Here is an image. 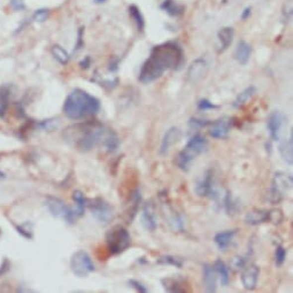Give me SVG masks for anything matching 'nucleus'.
I'll return each mask as SVG.
<instances>
[{
	"label": "nucleus",
	"mask_w": 293,
	"mask_h": 293,
	"mask_svg": "<svg viewBox=\"0 0 293 293\" xmlns=\"http://www.w3.org/2000/svg\"><path fill=\"white\" fill-rule=\"evenodd\" d=\"M236 234L237 230H226V231L218 232L214 236V243L219 247V250L226 251L232 245Z\"/></svg>",
	"instance_id": "19"
},
{
	"label": "nucleus",
	"mask_w": 293,
	"mask_h": 293,
	"mask_svg": "<svg viewBox=\"0 0 293 293\" xmlns=\"http://www.w3.org/2000/svg\"><path fill=\"white\" fill-rule=\"evenodd\" d=\"M256 92L255 86L250 85L247 86L246 89H244L241 91L240 93H238V96L234 99V101L232 102V106L234 108H240L246 104V102L250 100V99L254 96V93Z\"/></svg>",
	"instance_id": "28"
},
{
	"label": "nucleus",
	"mask_w": 293,
	"mask_h": 293,
	"mask_svg": "<svg viewBox=\"0 0 293 293\" xmlns=\"http://www.w3.org/2000/svg\"><path fill=\"white\" fill-rule=\"evenodd\" d=\"M128 284H129L131 288H134L135 290L138 291L139 293H147L148 292V289L146 288L144 284L141 283V282H139V281L129 280V281H128Z\"/></svg>",
	"instance_id": "44"
},
{
	"label": "nucleus",
	"mask_w": 293,
	"mask_h": 293,
	"mask_svg": "<svg viewBox=\"0 0 293 293\" xmlns=\"http://www.w3.org/2000/svg\"><path fill=\"white\" fill-rule=\"evenodd\" d=\"M280 153L283 160L289 166H292L293 163V134L290 133V137L282 143L280 145Z\"/></svg>",
	"instance_id": "24"
},
{
	"label": "nucleus",
	"mask_w": 293,
	"mask_h": 293,
	"mask_svg": "<svg viewBox=\"0 0 293 293\" xmlns=\"http://www.w3.org/2000/svg\"><path fill=\"white\" fill-rule=\"evenodd\" d=\"M208 142L201 135H196L188 142L176 157V164L183 171H189L190 166L198 156L207 151Z\"/></svg>",
	"instance_id": "4"
},
{
	"label": "nucleus",
	"mask_w": 293,
	"mask_h": 293,
	"mask_svg": "<svg viewBox=\"0 0 293 293\" xmlns=\"http://www.w3.org/2000/svg\"><path fill=\"white\" fill-rule=\"evenodd\" d=\"M259 275H260V268L256 265H250L245 267L240 276L241 284H243L245 290L247 291L255 290L256 285H258Z\"/></svg>",
	"instance_id": "16"
},
{
	"label": "nucleus",
	"mask_w": 293,
	"mask_h": 293,
	"mask_svg": "<svg viewBox=\"0 0 293 293\" xmlns=\"http://www.w3.org/2000/svg\"><path fill=\"white\" fill-rule=\"evenodd\" d=\"M282 220H283V214L281 210H270L269 211V222L274 224H280Z\"/></svg>",
	"instance_id": "43"
},
{
	"label": "nucleus",
	"mask_w": 293,
	"mask_h": 293,
	"mask_svg": "<svg viewBox=\"0 0 293 293\" xmlns=\"http://www.w3.org/2000/svg\"><path fill=\"white\" fill-rule=\"evenodd\" d=\"M266 222H269V211L253 210L245 215V223L247 225L255 226Z\"/></svg>",
	"instance_id": "21"
},
{
	"label": "nucleus",
	"mask_w": 293,
	"mask_h": 293,
	"mask_svg": "<svg viewBox=\"0 0 293 293\" xmlns=\"http://www.w3.org/2000/svg\"><path fill=\"white\" fill-rule=\"evenodd\" d=\"M100 107V100L97 97L82 89H75L66 98L64 113L69 120L78 121L98 114Z\"/></svg>",
	"instance_id": "3"
},
{
	"label": "nucleus",
	"mask_w": 293,
	"mask_h": 293,
	"mask_svg": "<svg viewBox=\"0 0 293 293\" xmlns=\"http://www.w3.org/2000/svg\"><path fill=\"white\" fill-rule=\"evenodd\" d=\"M250 16H251V7H247V8H245L243 10V13H241V20L243 21L247 20Z\"/></svg>",
	"instance_id": "48"
},
{
	"label": "nucleus",
	"mask_w": 293,
	"mask_h": 293,
	"mask_svg": "<svg viewBox=\"0 0 293 293\" xmlns=\"http://www.w3.org/2000/svg\"><path fill=\"white\" fill-rule=\"evenodd\" d=\"M106 244L109 253L119 255L130 246L131 236L123 225L117 224L106 232Z\"/></svg>",
	"instance_id": "5"
},
{
	"label": "nucleus",
	"mask_w": 293,
	"mask_h": 293,
	"mask_svg": "<svg viewBox=\"0 0 293 293\" xmlns=\"http://www.w3.org/2000/svg\"><path fill=\"white\" fill-rule=\"evenodd\" d=\"M87 206L90 208L91 214L99 223L107 224L114 220V208L102 198H94L93 200L87 201Z\"/></svg>",
	"instance_id": "8"
},
{
	"label": "nucleus",
	"mask_w": 293,
	"mask_h": 293,
	"mask_svg": "<svg viewBox=\"0 0 293 293\" xmlns=\"http://www.w3.org/2000/svg\"><path fill=\"white\" fill-rule=\"evenodd\" d=\"M233 35H234V31L231 27L222 28L221 30L218 32V40H219L218 53L219 54L225 52V51L229 49L230 45L232 44Z\"/></svg>",
	"instance_id": "20"
},
{
	"label": "nucleus",
	"mask_w": 293,
	"mask_h": 293,
	"mask_svg": "<svg viewBox=\"0 0 293 293\" xmlns=\"http://www.w3.org/2000/svg\"><path fill=\"white\" fill-rule=\"evenodd\" d=\"M162 283L164 290L167 292H173V293H181L184 292V283L183 281L178 280V278H171V277H166L161 281Z\"/></svg>",
	"instance_id": "27"
},
{
	"label": "nucleus",
	"mask_w": 293,
	"mask_h": 293,
	"mask_svg": "<svg viewBox=\"0 0 293 293\" xmlns=\"http://www.w3.org/2000/svg\"><path fill=\"white\" fill-rule=\"evenodd\" d=\"M251 54H252V47L250 44H247L245 40H240V42L237 44L233 57L237 60L238 64L241 66H245L247 65L248 61H250Z\"/></svg>",
	"instance_id": "22"
},
{
	"label": "nucleus",
	"mask_w": 293,
	"mask_h": 293,
	"mask_svg": "<svg viewBox=\"0 0 293 293\" xmlns=\"http://www.w3.org/2000/svg\"><path fill=\"white\" fill-rule=\"evenodd\" d=\"M9 96H10V87L8 85H3L0 89V117L5 119L9 106Z\"/></svg>",
	"instance_id": "31"
},
{
	"label": "nucleus",
	"mask_w": 293,
	"mask_h": 293,
	"mask_svg": "<svg viewBox=\"0 0 293 293\" xmlns=\"http://www.w3.org/2000/svg\"><path fill=\"white\" fill-rule=\"evenodd\" d=\"M288 251L287 248L278 245L276 247V252H275V263H276L277 267H282L284 265L285 260H287Z\"/></svg>",
	"instance_id": "37"
},
{
	"label": "nucleus",
	"mask_w": 293,
	"mask_h": 293,
	"mask_svg": "<svg viewBox=\"0 0 293 293\" xmlns=\"http://www.w3.org/2000/svg\"><path fill=\"white\" fill-rule=\"evenodd\" d=\"M141 222L145 230L149 232H154L157 228V216L156 207L153 200L146 201L143 206L141 214Z\"/></svg>",
	"instance_id": "12"
},
{
	"label": "nucleus",
	"mask_w": 293,
	"mask_h": 293,
	"mask_svg": "<svg viewBox=\"0 0 293 293\" xmlns=\"http://www.w3.org/2000/svg\"><path fill=\"white\" fill-rule=\"evenodd\" d=\"M203 281L206 292L213 293L216 291L218 277H216L214 267L211 266L210 263H204L203 265Z\"/></svg>",
	"instance_id": "18"
},
{
	"label": "nucleus",
	"mask_w": 293,
	"mask_h": 293,
	"mask_svg": "<svg viewBox=\"0 0 293 293\" xmlns=\"http://www.w3.org/2000/svg\"><path fill=\"white\" fill-rule=\"evenodd\" d=\"M9 267H10L9 262L7 261V260H5V261H3V265H2L1 267H0V275H2L3 272H7V270H8Z\"/></svg>",
	"instance_id": "49"
},
{
	"label": "nucleus",
	"mask_w": 293,
	"mask_h": 293,
	"mask_svg": "<svg viewBox=\"0 0 293 293\" xmlns=\"http://www.w3.org/2000/svg\"><path fill=\"white\" fill-rule=\"evenodd\" d=\"M293 178L291 174L285 171H276L272 179V186L269 190V201L274 205L280 204L292 189Z\"/></svg>",
	"instance_id": "6"
},
{
	"label": "nucleus",
	"mask_w": 293,
	"mask_h": 293,
	"mask_svg": "<svg viewBox=\"0 0 293 293\" xmlns=\"http://www.w3.org/2000/svg\"><path fill=\"white\" fill-rule=\"evenodd\" d=\"M182 137V131L179 130L177 127H170L166 133H164L162 141H161L160 148H159V154L160 155H166L171 146H174Z\"/></svg>",
	"instance_id": "17"
},
{
	"label": "nucleus",
	"mask_w": 293,
	"mask_h": 293,
	"mask_svg": "<svg viewBox=\"0 0 293 293\" xmlns=\"http://www.w3.org/2000/svg\"><path fill=\"white\" fill-rule=\"evenodd\" d=\"M283 16H284V20L287 22L292 19V0H289V2L284 5Z\"/></svg>",
	"instance_id": "45"
},
{
	"label": "nucleus",
	"mask_w": 293,
	"mask_h": 293,
	"mask_svg": "<svg viewBox=\"0 0 293 293\" xmlns=\"http://www.w3.org/2000/svg\"><path fill=\"white\" fill-rule=\"evenodd\" d=\"M71 269L76 277L85 278L96 270V266L89 253L80 250L73 254L71 259Z\"/></svg>",
	"instance_id": "7"
},
{
	"label": "nucleus",
	"mask_w": 293,
	"mask_h": 293,
	"mask_svg": "<svg viewBox=\"0 0 293 293\" xmlns=\"http://www.w3.org/2000/svg\"><path fill=\"white\" fill-rule=\"evenodd\" d=\"M130 201H131L130 208H129V211H128V213H127L128 216H129V218H128V221H129V222H128V223H130V221H133L135 216H136L137 212H138V208H139V204H141V201H142V195H141V191H139L138 189L133 193V195H131Z\"/></svg>",
	"instance_id": "32"
},
{
	"label": "nucleus",
	"mask_w": 293,
	"mask_h": 293,
	"mask_svg": "<svg viewBox=\"0 0 293 293\" xmlns=\"http://www.w3.org/2000/svg\"><path fill=\"white\" fill-rule=\"evenodd\" d=\"M15 228L17 230V232L22 234L24 238H27V239H32V225L30 223L27 222L22 225H16Z\"/></svg>",
	"instance_id": "39"
},
{
	"label": "nucleus",
	"mask_w": 293,
	"mask_h": 293,
	"mask_svg": "<svg viewBox=\"0 0 293 293\" xmlns=\"http://www.w3.org/2000/svg\"><path fill=\"white\" fill-rule=\"evenodd\" d=\"M198 111L200 112H206V111H213V109H218L219 106L215 105L212 102L211 100H208V99L204 98V99H200L199 101H198Z\"/></svg>",
	"instance_id": "38"
},
{
	"label": "nucleus",
	"mask_w": 293,
	"mask_h": 293,
	"mask_svg": "<svg viewBox=\"0 0 293 293\" xmlns=\"http://www.w3.org/2000/svg\"><path fill=\"white\" fill-rule=\"evenodd\" d=\"M82 36H83V28H80V30L78 31L77 45H76V47H77V49H80V46H82Z\"/></svg>",
	"instance_id": "50"
},
{
	"label": "nucleus",
	"mask_w": 293,
	"mask_h": 293,
	"mask_svg": "<svg viewBox=\"0 0 293 293\" xmlns=\"http://www.w3.org/2000/svg\"><path fill=\"white\" fill-rule=\"evenodd\" d=\"M51 53H52V56L58 62H60V64L64 66L67 65L69 60H71V56H69V53L60 45H53L52 49H51Z\"/></svg>",
	"instance_id": "35"
},
{
	"label": "nucleus",
	"mask_w": 293,
	"mask_h": 293,
	"mask_svg": "<svg viewBox=\"0 0 293 293\" xmlns=\"http://www.w3.org/2000/svg\"><path fill=\"white\" fill-rule=\"evenodd\" d=\"M105 1H106V0H94V2H96V3H102Z\"/></svg>",
	"instance_id": "51"
},
{
	"label": "nucleus",
	"mask_w": 293,
	"mask_h": 293,
	"mask_svg": "<svg viewBox=\"0 0 293 293\" xmlns=\"http://www.w3.org/2000/svg\"><path fill=\"white\" fill-rule=\"evenodd\" d=\"M129 14H130L131 19H133L135 23H136L138 31L142 32L145 28V20H144V16H143V14L141 12V9H139L136 5H131V6H129Z\"/></svg>",
	"instance_id": "34"
},
{
	"label": "nucleus",
	"mask_w": 293,
	"mask_h": 293,
	"mask_svg": "<svg viewBox=\"0 0 293 293\" xmlns=\"http://www.w3.org/2000/svg\"><path fill=\"white\" fill-rule=\"evenodd\" d=\"M120 138L117 136V134L115 131H113L111 129L107 130V133H106L104 139H102V143L101 145L104 146V148L106 151L109 152V153H113L115 152L117 148H119L120 146Z\"/></svg>",
	"instance_id": "25"
},
{
	"label": "nucleus",
	"mask_w": 293,
	"mask_h": 293,
	"mask_svg": "<svg viewBox=\"0 0 293 293\" xmlns=\"http://www.w3.org/2000/svg\"><path fill=\"white\" fill-rule=\"evenodd\" d=\"M92 82H96L98 85H100L102 87H105V89L107 90H114L115 87L119 85V78L115 77V78H102L100 75H98L96 73V75H94V77H92Z\"/></svg>",
	"instance_id": "36"
},
{
	"label": "nucleus",
	"mask_w": 293,
	"mask_h": 293,
	"mask_svg": "<svg viewBox=\"0 0 293 293\" xmlns=\"http://www.w3.org/2000/svg\"><path fill=\"white\" fill-rule=\"evenodd\" d=\"M210 68V64L205 58H198L190 65L188 69V79L190 82L196 84L206 75Z\"/></svg>",
	"instance_id": "15"
},
{
	"label": "nucleus",
	"mask_w": 293,
	"mask_h": 293,
	"mask_svg": "<svg viewBox=\"0 0 293 293\" xmlns=\"http://www.w3.org/2000/svg\"><path fill=\"white\" fill-rule=\"evenodd\" d=\"M213 267L216 272V275H219L220 276L222 287H224V288L228 287V285L230 284V274H229V268H228V266L225 265V262L219 259V260H216Z\"/></svg>",
	"instance_id": "26"
},
{
	"label": "nucleus",
	"mask_w": 293,
	"mask_h": 293,
	"mask_svg": "<svg viewBox=\"0 0 293 293\" xmlns=\"http://www.w3.org/2000/svg\"><path fill=\"white\" fill-rule=\"evenodd\" d=\"M3 177H5V175H3V174L1 173V171H0V178H3Z\"/></svg>",
	"instance_id": "52"
},
{
	"label": "nucleus",
	"mask_w": 293,
	"mask_h": 293,
	"mask_svg": "<svg viewBox=\"0 0 293 293\" xmlns=\"http://www.w3.org/2000/svg\"><path fill=\"white\" fill-rule=\"evenodd\" d=\"M107 130V128L99 121H86L69 127L66 130L65 137L78 151L87 152L94 146L101 144Z\"/></svg>",
	"instance_id": "2"
},
{
	"label": "nucleus",
	"mask_w": 293,
	"mask_h": 293,
	"mask_svg": "<svg viewBox=\"0 0 293 293\" xmlns=\"http://www.w3.org/2000/svg\"><path fill=\"white\" fill-rule=\"evenodd\" d=\"M223 206H224L226 214L231 216L237 214L238 212L241 210V205L239 203V200H238L237 198H234L230 191L226 192L224 197H223Z\"/></svg>",
	"instance_id": "23"
},
{
	"label": "nucleus",
	"mask_w": 293,
	"mask_h": 293,
	"mask_svg": "<svg viewBox=\"0 0 293 293\" xmlns=\"http://www.w3.org/2000/svg\"><path fill=\"white\" fill-rule=\"evenodd\" d=\"M46 207L51 214L54 218L62 219L65 222H67L68 224H74L76 221V215L74 210H72L71 207H68L64 201L56 197H47L46 199Z\"/></svg>",
	"instance_id": "9"
},
{
	"label": "nucleus",
	"mask_w": 293,
	"mask_h": 293,
	"mask_svg": "<svg viewBox=\"0 0 293 293\" xmlns=\"http://www.w3.org/2000/svg\"><path fill=\"white\" fill-rule=\"evenodd\" d=\"M211 122L207 120H201V119H197V117H192L189 121V126L191 129H203V128H206L207 126H210Z\"/></svg>",
	"instance_id": "40"
},
{
	"label": "nucleus",
	"mask_w": 293,
	"mask_h": 293,
	"mask_svg": "<svg viewBox=\"0 0 293 293\" xmlns=\"http://www.w3.org/2000/svg\"><path fill=\"white\" fill-rule=\"evenodd\" d=\"M184 64V51L177 42H166L154 46L143 64L138 79L142 84H151L167 71H177Z\"/></svg>",
	"instance_id": "1"
},
{
	"label": "nucleus",
	"mask_w": 293,
	"mask_h": 293,
	"mask_svg": "<svg viewBox=\"0 0 293 293\" xmlns=\"http://www.w3.org/2000/svg\"><path fill=\"white\" fill-rule=\"evenodd\" d=\"M285 123H287V116H285L283 113L280 111H273L270 113L268 117V123H267V128H268L269 136L273 141H280L282 128H283Z\"/></svg>",
	"instance_id": "13"
},
{
	"label": "nucleus",
	"mask_w": 293,
	"mask_h": 293,
	"mask_svg": "<svg viewBox=\"0 0 293 293\" xmlns=\"http://www.w3.org/2000/svg\"><path fill=\"white\" fill-rule=\"evenodd\" d=\"M232 120L229 116H222L214 122H211L210 135L214 139H226L231 131Z\"/></svg>",
	"instance_id": "14"
},
{
	"label": "nucleus",
	"mask_w": 293,
	"mask_h": 293,
	"mask_svg": "<svg viewBox=\"0 0 293 293\" xmlns=\"http://www.w3.org/2000/svg\"><path fill=\"white\" fill-rule=\"evenodd\" d=\"M160 7L167 14H169L170 16H179L184 13V7L178 5L174 0H164Z\"/></svg>",
	"instance_id": "30"
},
{
	"label": "nucleus",
	"mask_w": 293,
	"mask_h": 293,
	"mask_svg": "<svg viewBox=\"0 0 293 293\" xmlns=\"http://www.w3.org/2000/svg\"><path fill=\"white\" fill-rule=\"evenodd\" d=\"M73 200H74L75 204H76V207L74 210L76 218H80V216L84 214L85 208L87 206L86 198L84 197V193L82 191L76 190V191H74V193H73Z\"/></svg>",
	"instance_id": "29"
},
{
	"label": "nucleus",
	"mask_w": 293,
	"mask_h": 293,
	"mask_svg": "<svg viewBox=\"0 0 293 293\" xmlns=\"http://www.w3.org/2000/svg\"><path fill=\"white\" fill-rule=\"evenodd\" d=\"M79 66H80V68H82V69H87V68H89L90 66H91V58L89 56L84 58L83 60L79 62Z\"/></svg>",
	"instance_id": "47"
},
{
	"label": "nucleus",
	"mask_w": 293,
	"mask_h": 293,
	"mask_svg": "<svg viewBox=\"0 0 293 293\" xmlns=\"http://www.w3.org/2000/svg\"><path fill=\"white\" fill-rule=\"evenodd\" d=\"M49 15H50L49 9L40 8L34 13V15H32V20H34L35 22H38V23H44V22L49 19Z\"/></svg>",
	"instance_id": "42"
},
{
	"label": "nucleus",
	"mask_w": 293,
	"mask_h": 293,
	"mask_svg": "<svg viewBox=\"0 0 293 293\" xmlns=\"http://www.w3.org/2000/svg\"><path fill=\"white\" fill-rule=\"evenodd\" d=\"M157 265H164V266H174L176 268L181 269L184 266V260L182 258L175 255H162L156 260Z\"/></svg>",
	"instance_id": "33"
},
{
	"label": "nucleus",
	"mask_w": 293,
	"mask_h": 293,
	"mask_svg": "<svg viewBox=\"0 0 293 293\" xmlns=\"http://www.w3.org/2000/svg\"><path fill=\"white\" fill-rule=\"evenodd\" d=\"M230 267L234 270H243L246 267V259L239 255L233 256L231 262H230Z\"/></svg>",
	"instance_id": "41"
},
{
	"label": "nucleus",
	"mask_w": 293,
	"mask_h": 293,
	"mask_svg": "<svg viewBox=\"0 0 293 293\" xmlns=\"http://www.w3.org/2000/svg\"><path fill=\"white\" fill-rule=\"evenodd\" d=\"M162 201V211H163V218L166 220V223L169 225L170 230L173 232H184L185 231V221L183 216L175 211V208L171 206L169 203L164 201L161 198Z\"/></svg>",
	"instance_id": "10"
},
{
	"label": "nucleus",
	"mask_w": 293,
	"mask_h": 293,
	"mask_svg": "<svg viewBox=\"0 0 293 293\" xmlns=\"http://www.w3.org/2000/svg\"><path fill=\"white\" fill-rule=\"evenodd\" d=\"M10 7L14 10H24L25 9V3L23 0H10L9 1Z\"/></svg>",
	"instance_id": "46"
},
{
	"label": "nucleus",
	"mask_w": 293,
	"mask_h": 293,
	"mask_svg": "<svg viewBox=\"0 0 293 293\" xmlns=\"http://www.w3.org/2000/svg\"><path fill=\"white\" fill-rule=\"evenodd\" d=\"M214 174L213 170H207L206 174L203 176V178L200 181H198L195 191L197 196L199 197H211V198H216L219 197V192L216 190V186L214 185Z\"/></svg>",
	"instance_id": "11"
}]
</instances>
